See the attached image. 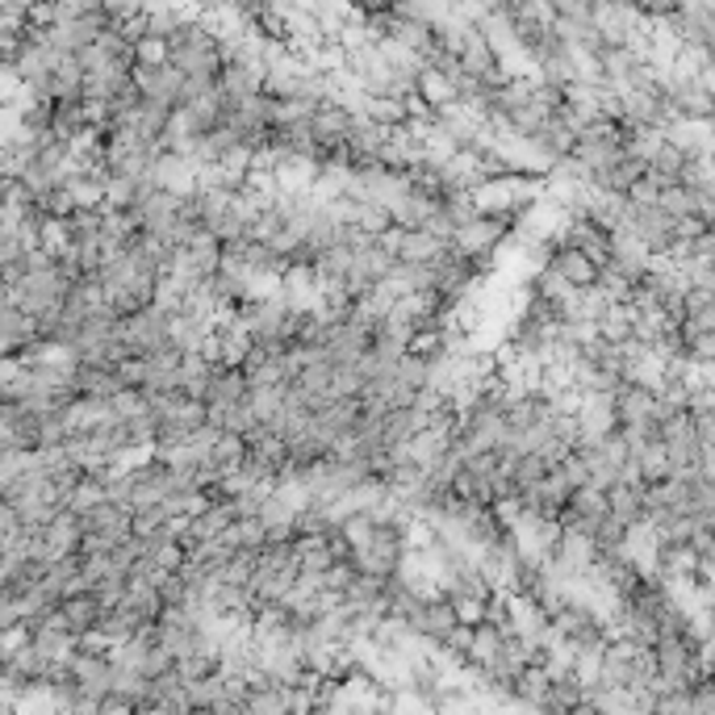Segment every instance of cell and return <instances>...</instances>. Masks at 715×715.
<instances>
[{
	"instance_id": "ba28073f",
	"label": "cell",
	"mask_w": 715,
	"mask_h": 715,
	"mask_svg": "<svg viewBox=\"0 0 715 715\" xmlns=\"http://www.w3.org/2000/svg\"><path fill=\"white\" fill-rule=\"evenodd\" d=\"M294 552H297L301 573H322V569H331L339 561L336 540H331V536H306V531H297Z\"/></svg>"
},
{
	"instance_id": "7a4b0ae2",
	"label": "cell",
	"mask_w": 715,
	"mask_h": 715,
	"mask_svg": "<svg viewBox=\"0 0 715 715\" xmlns=\"http://www.w3.org/2000/svg\"><path fill=\"white\" fill-rule=\"evenodd\" d=\"M172 318L176 315H168V310L155 306V301L122 318V336H127L130 352H134V356H147V352H155V348L172 343Z\"/></svg>"
},
{
	"instance_id": "277c9868",
	"label": "cell",
	"mask_w": 715,
	"mask_h": 715,
	"mask_svg": "<svg viewBox=\"0 0 715 715\" xmlns=\"http://www.w3.org/2000/svg\"><path fill=\"white\" fill-rule=\"evenodd\" d=\"M548 268L557 276H565L573 289H590V285H598V276H603V264H598V260H590L582 248H569V243H557V248H552Z\"/></svg>"
},
{
	"instance_id": "52a82bcc",
	"label": "cell",
	"mask_w": 715,
	"mask_h": 715,
	"mask_svg": "<svg viewBox=\"0 0 715 715\" xmlns=\"http://www.w3.org/2000/svg\"><path fill=\"white\" fill-rule=\"evenodd\" d=\"M252 398V381L243 369H231V364H222L218 369V377L210 381V394H206V406L210 410H227V406H239V402Z\"/></svg>"
},
{
	"instance_id": "5b68a950",
	"label": "cell",
	"mask_w": 715,
	"mask_h": 715,
	"mask_svg": "<svg viewBox=\"0 0 715 715\" xmlns=\"http://www.w3.org/2000/svg\"><path fill=\"white\" fill-rule=\"evenodd\" d=\"M59 610H64V624L76 636H85V631H92L101 619H106V603H101V594L97 590H76V594H67L64 603H59Z\"/></svg>"
},
{
	"instance_id": "6da1fadb",
	"label": "cell",
	"mask_w": 715,
	"mask_h": 715,
	"mask_svg": "<svg viewBox=\"0 0 715 715\" xmlns=\"http://www.w3.org/2000/svg\"><path fill=\"white\" fill-rule=\"evenodd\" d=\"M510 234H515V218L477 213V218H469L461 231L452 234V252L469 255V260H494L498 264V252L510 243Z\"/></svg>"
},
{
	"instance_id": "3957f363",
	"label": "cell",
	"mask_w": 715,
	"mask_h": 715,
	"mask_svg": "<svg viewBox=\"0 0 715 715\" xmlns=\"http://www.w3.org/2000/svg\"><path fill=\"white\" fill-rule=\"evenodd\" d=\"M406 624L419 631L422 640H443L448 631L461 624V615H457V603L448 594H436V598H422L419 607L406 615Z\"/></svg>"
},
{
	"instance_id": "7c38bea8",
	"label": "cell",
	"mask_w": 715,
	"mask_h": 715,
	"mask_svg": "<svg viewBox=\"0 0 715 715\" xmlns=\"http://www.w3.org/2000/svg\"><path fill=\"white\" fill-rule=\"evenodd\" d=\"M485 603H490V594H473V598H457V615H461V624H469V628H477V624H485Z\"/></svg>"
},
{
	"instance_id": "8992f818",
	"label": "cell",
	"mask_w": 715,
	"mask_h": 715,
	"mask_svg": "<svg viewBox=\"0 0 715 715\" xmlns=\"http://www.w3.org/2000/svg\"><path fill=\"white\" fill-rule=\"evenodd\" d=\"M218 360L206 356V352H185V360H180V373H176V389L180 394H189V398H201L206 402V394H210V381L218 377Z\"/></svg>"
},
{
	"instance_id": "8fae6325",
	"label": "cell",
	"mask_w": 715,
	"mask_h": 715,
	"mask_svg": "<svg viewBox=\"0 0 715 715\" xmlns=\"http://www.w3.org/2000/svg\"><path fill=\"white\" fill-rule=\"evenodd\" d=\"M210 461L222 464V473H227V469H234V464H243V461H248V436L222 431V436H218V443H213Z\"/></svg>"
},
{
	"instance_id": "9c48e42d",
	"label": "cell",
	"mask_w": 715,
	"mask_h": 715,
	"mask_svg": "<svg viewBox=\"0 0 715 715\" xmlns=\"http://www.w3.org/2000/svg\"><path fill=\"white\" fill-rule=\"evenodd\" d=\"M172 64V38L155 34V30H143L134 38V67H164Z\"/></svg>"
},
{
	"instance_id": "30bf717a",
	"label": "cell",
	"mask_w": 715,
	"mask_h": 715,
	"mask_svg": "<svg viewBox=\"0 0 715 715\" xmlns=\"http://www.w3.org/2000/svg\"><path fill=\"white\" fill-rule=\"evenodd\" d=\"M503 645H506L503 628H494V624H477V631H473V666L485 670V666L503 652Z\"/></svg>"
}]
</instances>
